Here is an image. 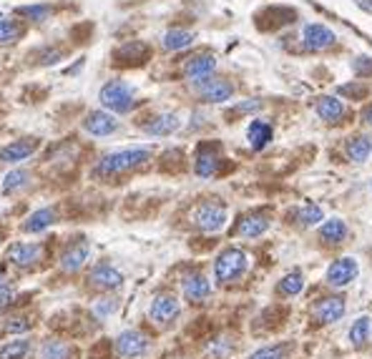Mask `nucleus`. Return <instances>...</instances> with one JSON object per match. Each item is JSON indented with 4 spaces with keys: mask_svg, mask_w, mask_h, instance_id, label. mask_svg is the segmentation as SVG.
Instances as JSON below:
<instances>
[{
    "mask_svg": "<svg viewBox=\"0 0 372 359\" xmlns=\"http://www.w3.org/2000/svg\"><path fill=\"white\" fill-rule=\"evenodd\" d=\"M149 159H151V148L149 146H126V148H118V151H111L106 156H101L93 173L109 179V176H118V173L138 168V166H144Z\"/></svg>",
    "mask_w": 372,
    "mask_h": 359,
    "instance_id": "nucleus-1",
    "label": "nucleus"
},
{
    "mask_svg": "<svg viewBox=\"0 0 372 359\" xmlns=\"http://www.w3.org/2000/svg\"><path fill=\"white\" fill-rule=\"evenodd\" d=\"M98 101H101V108L118 116V113H129L136 104V90H133L131 83L121 81V78H113L98 90Z\"/></svg>",
    "mask_w": 372,
    "mask_h": 359,
    "instance_id": "nucleus-2",
    "label": "nucleus"
},
{
    "mask_svg": "<svg viewBox=\"0 0 372 359\" xmlns=\"http://www.w3.org/2000/svg\"><path fill=\"white\" fill-rule=\"evenodd\" d=\"M249 269V256L247 251H241L236 246H229L224 249L219 256H216V262H214V279L219 284H234L236 279L247 274Z\"/></svg>",
    "mask_w": 372,
    "mask_h": 359,
    "instance_id": "nucleus-3",
    "label": "nucleus"
},
{
    "mask_svg": "<svg viewBox=\"0 0 372 359\" xmlns=\"http://www.w3.org/2000/svg\"><path fill=\"white\" fill-rule=\"evenodd\" d=\"M194 224L207 231V234H216L221 229L227 226V206L219 204V201H207V204H199L194 208Z\"/></svg>",
    "mask_w": 372,
    "mask_h": 359,
    "instance_id": "nucleus-4",
    "label": "nucleus"
},
{
    "mask_svg": "<svg viewBox=\"0 0 372 359\" xmlns=\"http://www.w3.org/2000/svg\"><path fill=\"white\" fill-rule=\"evenodd\" d=\"M179 314H181V302L174 297V294H169V291L156 294V297L151 299V304H149V319L159 327L174 324V322L179 319Z\"/></svg>",
    "mask_w": 372,
    "mask_h": 359,
    "instance_id": "nucleus-5",
    "label": "nucleus"
},
{
    "mask_svg": "<svg viewBox=\"0 0 372 359\" xmlns=\"http://www.w3.org/2000/svg\"><path fill=\"white\" fill-rule=\"evenodd\" d=\"M149 349H151V342H149V337H146L144 331L126 329L116 337V354L121 359L146 357V354H149Z\"/></svg>",
    "mask_w": 372,
    "mask_h": 359,
    "instance_id": "nucleus-6",
    "label": "nucleus"
},
{
    "mask_svg": "<svg viewBox=\"0 0 372 359\" xmlns=\"http://www.w3.org/2000/svg\"><path fill=\"white\" fill-rule=\"evenodd\" d=\"M126 282V276L121 269H116L113 264H96L89 274V284L93 289H101V291H113V289H121Z\"/></svg>",
    "mask_w": 372,
    "mask_h": 359,
    "instance_id": "nucleus-7",
    "label": "nucleus"
},
{
    "mask_svg": "<svg viewBox=\"0 0 372 359\" xmlns=\"http://www.w3.org/2000/svg\"><path fill=\"white\" fill-rule=\"evenodd\" d=\"M83 131L93 138H106L118 131V118L104 108L91 110L89 116H86V121H83Z\"/></svg>",
    "mask_w": 372,
    "mask_h": 359,
    "instance_id": "nucleus-8",
    "label": "nucleus"
},
{
    "mask_svg": "<svg viewBox=\"0 0 372 359\" xmlns=\"http://www.w3.org/2000/svg\"><path fill=\"white\" fill-rule=\"evenodd\" d=\"M357 274H360L357 262H355L352 256H342V259L330 264V269H327V284L335 287V289H342V287L355 282Z\"/></svg>",
    "mask_w": 372,
    "mask_h": 359,
    "instance_id": "nucleus-9",
    "label": "nucleus"
},
{
    "mask_svg": "<svg viewBox=\"0 0 372 359\" xmlns=\"http://www.w3.org/2000/svg\"><path fill=\"white\" fill-rule=\"evenodd\" d=\"M8 262L13 266H21V269H28L43 259V246L41 244H28V242H15L8 249Z\"/></svg>",
    "mask_w": 372,
    "mask_h": 359,
    "instance_id": "nucleus-10",
    "label": "nucleus"
},
{
    "mask_svg": "<svg viewBox=\"0 0 372 359\" xmlns=\"http://www.w3.org/2000/svg\"><path fill=\"white\" fill-rule=\"evenodd\" d=\"M196 90H199V98L204 104H224L234 96V86L229 81H221V78H207L196 86Z\"/></svg>",
    "mask_w": 372,
    "mask_h": 359,
    "instance_id": "nucleus-11",
    "label": "nucleus"
},
{
    "mask_svg": "<svg viewBox=\"0 0 372 359\" xmlns=\"http://www.w3.org/2000/svg\"><path fill=\"white\" fill-rule=\"evenodd\" d=\"M335 41H337V35L327 26H319V23H307L302 30V43L307 50H324L335 46Z\"/></svg>",
    "mask_w": 372,
    "mask_h": 359,
    "instance_id": "nucleus-12",
    "label": "nucleus"
},
{
    "mask_svg": "<svg viewBox=\"0 0 372 359\" xmlns=\"http://www.w3.org/2000/svg\"><path fill=\"white\" fill-rule=\"evenodd\" d=\"M216 70V58L212 53H199L189 58V63L184 66V76L194 83V86H199L201 81H207L212 78V73Z\"/></svg>",
    "mask_w": 372,
    "mask_h": 359,
    "instance_id": "nucleus-13",
    "label": "nucleus"
},
{
    "mask_svg": "<svg viewBox=\"0 0 372 359\" xmlns=\"http://www.w3.org/2000/svg\"><path fill=\"white\" fill-rule=\"evenodd\" d=\"M345 299L342 297H327V299H319L315 304V309H312V317L317 319L319 324H335L340 319L345 317Z\"/></svg>",
    "mask_w": 372,
    "mask_h": 359,
    "instance_id": "nucleus-14",
    "label": "nucleus"
},
{
    "mask_svg": "<svg viewBox=\"0 0 372 359\" xmlns=\"http://www.w3.org/2000/svg\"><path fill=\"white\" fill-rule=\"evenodd\" d=\"M38 151V138H21L0 148V164H21Z\"/></svg>",
    "mask_w": 372,
    "mask_h": 359,
    "instance_id": "nucleus-15",
    "label": "nucleus"
},
{
    "mask_svg": "<svg viewBox=\"0 0 372 359\" xmlns=\"http://www.w3.org/2000/svg\"><path fill=\"white\" fill-rule=\"evenodd\" d=\"M89 256H91V244L78 239V242H73L71 246H66V251L61 254V269L68 271V274L81 271L83 264L89 262Z\"/></svg>",
    "mask_w": 372,
    "mask_h": 359,
    "instance_id": "nucleus-16",
    "label": "nucleus"
},
{
    "mask_svg": "<svg viewBox=\"0 0 372 359\" xmlns=\"http://www.w3.org/2000/svg\"><path fill=\"white\" fill-rule=\"evenodd\" d=\"M181 291H184V297L192 304H201L212 297V282H209L204 274L196 271V274H189L184 282H181Z\"/></svg>",
    "mask_w": 372,
    "mask_h": 359,
    "instance_id": "nucleus-17",
    "label": "nucleus"
},
{
    "mask_svg": "<svg viewBox=\"0 0 372 359\" xmlns=\"http://www.w3.org/2000/svg\"><path fill=\"white\" fill-rule=\"evenodd\" d=\"M219 151L216 148H209V146H204V148H199V153H196V161H194V173L199 176V179H212L214 173L219 171Z\"/></svg>",
    "mask_w": 372,
    "mask_h": 359,
    "instance_id": "nucleus-18",
    "label": "nucleus"
},
{
    "mask_svg": "<svg viewBox=\"0 0 372 359\" xmlns=\"http://www.w3.org/2000/svg\"><path fill=\"white\" fill-rule=\"evenodd\" d=\"M181 128V116L179 113H161V116L151 118L149 124L144 126V131L149 136H171Z\"/></svg>",
    "mask_w": 372,
    "mask_h": 359,
    "instance_id": "nucleus-19",
    "label": "nucleus"
},
{
    "mask_svg": "<svg viewBox=\"0 0 372 359\" xmlns=\"http://www.w3.org/2000/svg\"><path fill=\"white\" fill-rule=\"evenodd\" d=\"M269 229V216L267 214H249L239 221L236 226V234L241 239H259L262 234H267Z\"/></svg>",
    "mask_w": 372,
    "mask_h": 359,
    "instance_id": "nucleus-20",
    "label": "nucleus"
},
{
    "mask_svg": "<svg viewBox=\"0 0 372 359\" xmlns=\"http://www.w3.org/2000/svg\"><path fill=\"white\" fill-rule=\"evenodd\" d=\"M315 110H317V116L322 121H327V124H337L340 118L345 116V106L335 96H319L315 101Z\"/></svg>",
    "mask_w": 372,
    "mask_h": 359,
    "instance_id": "nucleus-21",
    "label": "nucleus"
},
{
    "mask_svg": "<svg viewBox=\"0 0 372 359\" xmlns=\"http://www.w3.org/2000/svg\"><path fill=\"white\" fill-rule=\"evenodd\" d=\"M53 224H55V211L48 206H43L23 221V231H26V234H43V231L50 229Z\"/></svg>",
    "mask_w": 372,
    "mask_h": 359,
    "instance_id": "nucleus-22",
    "label": "nucleus"
},
{
    "mask_svg": "<svg viewBox=\"0 0 372 359\" xmlns=\"http://www.w3.org/2000/svg\"><path fill=\"white\" fill-rule=\"evenodd\" d=\"M272 136H275L272 126H269L267 121H262V118L252 121V124H249V128H247V141H249V146H252L254 151H262L264 146L272 141Z\"/></svg>",
    "mask_w": 372,
    "mask_h": 359,
    "instance_id": "nucleus-23",
    "label": "nucleus"
},
{
    "mask_svg": "<svg viewBox=\"0 0 372 359\" xmlns=\"http://www.w3.org/2000/svg\"><path fill=\"white\" fill-rule=\"evenodd\" d=\"M319 239L330 246H337L347 239V224L342 219H330L324 221L322 229H319Z\"/></svg>",
    "mask_w": 372,
    "mask_h": 359,
    "instance_id": "nucleus-24",
    "label": "nucleus"
},
{
    "mask_svg": "<svg viewBox=\"0 0 372 359\" xmlns=\"http://www.w3.org/2000/svg\"><path fill=\"white\" fill-rule=\"evenodd\" d=\"M28 181H30V173L28 168H13V171H8L0 181V193L3 196H13L15 191H21V188L28 186Z\"/></svg>",
    "mask_w": 372,
    "mask_h": 359,
    "instance_id": "nucleus-25",
    "label": "nucleus"
},
{
    "mask_svg": "<svg viewBox=\"0 0 372 359\" xmlns=\"http://www.w3.org/2000/svg\"><path fill=\"white\" fill-rule=\"evenodd\" d=\"M26 35V26L15 18H0V46H13Z\"/></svg>",
    "mask_w": 372,
    "mask_h": 359,
    "instance_id": "nucleus-26",
    "label": "nucleus"
},
{
    "mask_svg": "<svg viewBox=\"0 0 372 359\" xmlns=\"http://www.w3.org/2000/svg\"><path fill=\"white\" fill-rule=\"evenodd\" d=\"M194 43V33L192 30H181V28H171V30H166L164 38H161V46L166 50H184L189 48Z\"/></svg>",
    "mask_w": 372,
    "mask_h": 359,
    "instance_id": "nucleus-27",
    "label": "nucleus"
},
{
    "mask_svg": "<svg viewBox=\"0 0 372 359\" xmlns=\"http://www.w3.org/2000/svg\"><path fill=\"white\" fill-rule=\"evenodd\" d=\"M15 13H18V18H23L28 23H46L50 18V13H53V8L48 3H33V6H18Z\"/></svg>",
    "mask_w": 372,
    "mask_h": 359,
    "instance_id": "nucleus-28",
    "label": "nucleus"
},
{
    "mask_svg": "<svg viewBox=\"0 0 372 359\" xmlns=\"http://www.w3.org/2000/svg\"><path fill=\"white\" fill-rule=\"evenodd\" d=\"M372 153V138L370 136H355L347 141V156L355 164H365Z\"/></svg>",
    "mask_w": 372,
    "mask_h": 359,
    "instance_id": "nucleus-29",
    "label": "nucleus"
},
{
    "mask_svg": "<svg viewBox=\"0 0 372 359\" xmlns=\"http://www.w3.org/2000/svg\"><path fill=\"white\" fill-rule=\"evenodd\" d=\"M35 359H71V347L68 342H61V339H48L38 347V354Z\"/></svg>",
    "mask_w": 372,
    "mask_h": 359,
    "instance_id": "nucleus-30",
    "label": "nucleus"
},
{
    "mask_svg": "<svg viewBox=\"0 0 372 359\" xmlns=\"http://www.w3.org/2000/svg\"><path fill=\"white\" fill-rule=\"evenodd\" d=\"M30 347L33 342L28 337H18L13 342H8V345L0 347V359H26L30 354Z\"/></svg>",
    "mask_w": 372,
    "mask_h": 359,
    "instance_id": "nucleus-31",
    "label": "nucleus"
},
{
    "mask_svg": "<svg viewBox=\"0 0 372 359\" xmlns=\"http://www.w3.org/2000/svg\"><path fill=\"white\" fill-rule=\"evenodd\" d=\"M370 329H372V319L370 317H360L352 322L350 327V342L352 347H357V349H362V347L367 345V339H370Z\"/></svg>",
    "mask_w": 372,
    "mask_h": 359,
    "instance_id": "nucleus-32",
    "label": "nucleus"
},
{
    "mask_svg": "<svg viewBox=\"0 0 372 359\" xmlns=\"http://www.w3.org/2000/svg\"><path fill=\"white\" fill-rule=\"evenodd\" d=\"M302 289H304L302 271H290V274H284L282 282H279V294H282V297H297Z\"/></svg>",
    "mask_w": 372,
    "mask_h": 359,
    "instance_id": "nucleus-33",
    "label": "nucleus"
},
{
    "mask_svg": "<svg viewBox=\"0 0 372 359\" xmlns=\"http://www.w3.org/2000/svg\"><path fill=\"white\" fill-rule=\"evenodd\" d=\"M322 219H324V211L317 204H304V206L297 211V221H299L302 226H317Z\"/></svg>",
    "mask_w": 372,
    "mask_h": 359,
    "instance_id": "nucleus-34",
    "label": "nucleus"
},
{
    "mask_svg": "<svg viewBox=\"0 0 372 359\" xmlns=\"http://www.w3.org/2000/svg\"><path fill=\"white\" fill-rule=\"evenodd\" d=\"M118 311V299L116 297H104V299H98L96 304H93V317L96 319H109V317H113Z\"/></svg>",
    "mask_w": 372,
    "mask_h": 359,
    "instance_id": "nucleus-35",
    "label": "nucleus"
},
{
    "mask_svg": "<svg viewBox=\"0 0 372 359\" xmlns=\"http://www.w3.org/2000/svg\"><path fill=\"white\" fill-rule=\"evenodd\" d=\"M232 349H234V345L227 337H221V339H214L212 345L207 347V354L212 359H227L232 354Z\"/></svg>",
    "mask_w": 372,
    "mask_h": 359,
    "instance_id": "nucleus-36",
    "label": "nucleus"
},
{
    "mask_svg": "<svg viewBox=\"0 0 372 359\" xmlns=\"http://www.w3.org/2000/svg\"><path fill=\"white\" fill-rule=\"evenodd\" d=\"M284 357H287V349H284L282 345H275V347H262V349H257L249 359H284Z\"/></svg>",
    "mask_w": 372,
    "mask_h": 359,
    "instance_id": "nucleus-37",
    "label": "nucleus"
},
{
    "mask_svg": "<svg viewBox=\"0 0 372 359\" xmlns=\"http://www.w3.org/2000/svg\"><path fill=\"white\" fill-rule=\"evenodd\" d=\"M15 297V291H13V284L8 282V276L0 271V307H6V304H10Z\"/></svg>",
    "mask_w": 372,
    "mask_h": 359,
    "instance_id": "nucleus-38",
    "label": "nucleus"
},
{
    "mask_svg": "<svg viewBox=\"0 0 372 359\" xmlns=\"http://www.w3.org/2000/svg\"><path fill=\"white\" fill-rule=\"evenodd\" d=\"M28 329H30V322H28L26 317H15V319H10V324H6V334H13V337L26 334Z\"/></svg>",
    "mask_w": 372,
    "mask_h": 359,
    "instance_id": "nucleus-39",
    "label": "nucleus"
},
{
    "mask_svg": "<svg viewBox=\"0 0 372 359\" xmlns=\"http://www.w3.org/2000/svg\"><path fill=\"white\" fill-rule=\"evenodd\" d=\"M340 93H350V96H357V98H362L367 93L365 88H362V86H342V88H340Z\"/></svg>",
    "mask_w": 372,
    "mask_h": 359,
    "instance_id": "nucleus-40",
    "label": "nucleus"
},
{
    "mask_svg": "<svg viewBox=\"0 0 372 359\" xmlns=\"http://www.w3.org/2000/svg\"><path fill=\"white\" fill-rule=\"evenodd\" d=\"M365 121L372 126V108H367V110H365Z\"/></svg>",
    "mask_w": 372,
    "mask_h": 359,
    "instance_id": "nucleus-41",
    "label": "nucleus"
}]
</instances>
